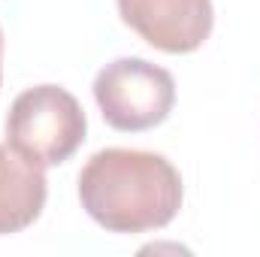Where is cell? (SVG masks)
<instances>
[{"mask_svg": "<svg viewBox=\"0 0 260 257\" xmlns=\"http://www.w3.org/2000/svg\"><path fill=\"white\" fill-rule=\"evenodd\" d=\"M182 176L157 151L103 148L79 173V203L109 233L167 227L182 209Z\"/></svg>", "mask_w": 260, "mask_h": 257, "instance_id": "cell-1", "label": "cell"}, {"mask_svg": "<svg viewBox=\"0 0 260 257\" xmlns=\"http://www.w3.org/2000/svg\"><path fill=\"white\" fill-rule=\"evenodd\" d=\"M85 109L61 85L27 88L6 112V142L40 167L67 164L85 142Z\"/></svg>", "mask_w": 260, "mask_h": 257, "instance_id": "cell-2", "label": "cell"}, {"mask_svg": "<svg viewBox=\"0 0 260 257\" xmlns=\"http://www.w3.org/2000/svg\"><path fill=\"white\" fill-rule=\"evenodd\" d=\"M94 100L112 130L142 133L170 118L176 79L145 58H115L94 76Z\"/></svg>", "mask_w": 260, "mask_h": 257, "instance_id": "cell-3", "label": "cell"}, {"mask_svg": "<svg viewBox=\"0 0 260 257\" xmlns=\"http://www.w3.org/2000/svg\"><path fill=\"white\" fill-rule=\"evenodd\" d=\"M115 6L133 34L167 55L197 52L215 24L212 0H115Z\"/></svg>", "mask_w": 260, "mask_h": 257, "instance_id": "cell-4", "label": "cell"}, {"mask_svg": "<svg viewBox=\"0 0 260 257\" xmlns=\"http://www.w3.org/2000/svg\"><path fill=\"white\" fill-rule=\"evenodd\" d=\"M46 197V167L34 164L9 142L0 145V236L30 227L43 215Z\"/></svg>", "mask_w": 260, "mask_h": 257, "instance_id": "cell-5", "label": "cell"}, {"mask_svg": "<svg viewBox=\"0 0 260 257\" xmlns=\"http://www.w3.org/2000/svg\"><path fill=\"white\" fill-rule=\"evenodd\" d=\"M0 82H3V30H0Z\"/></svg>", "mask_w": 260, "mask_h": 257, "instance_id": "cell-6", "label": "cell"}]
</instances>
